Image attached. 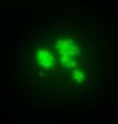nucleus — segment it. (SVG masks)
Segmentation results:
<instances>
[{"label": "nucleus", "mask_w": 118, "mask_h": 124, "mask_svg": "<svg viewBox=\"0 0 118 124\" xmlns=\"http://www.w3.org/2000/svg\"><path fill=\"white\" fill-rule=\"evenodd\" d=\"M37 59H38V63L45 69H49L54 66V57L48 50H38Z\"/></svg>", "instance_id": "obj_1"}]
</instances>
